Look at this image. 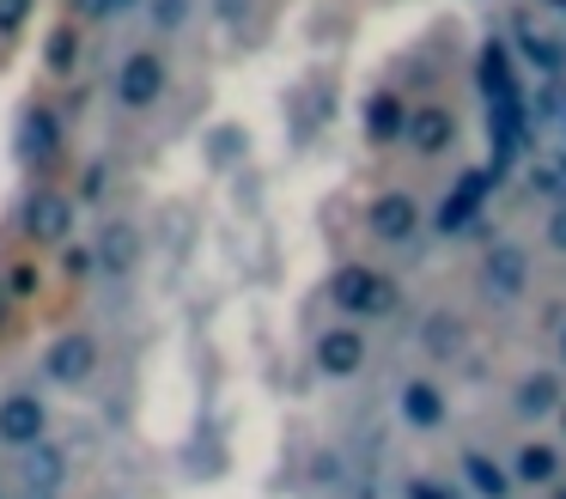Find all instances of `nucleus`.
I'll return each instance as SVG.
<instances>
[{"label":"nucleus","instance_id":"f257e3e1","mask_svg":"<svg viewBox=\"0 0 566 499\" xmlns=\"http://www.w3.org/2000/svg\"><path fill=\"white\" fill-rule=\"evenodd\" d=\"M165 92V55H153V49H135V55L116 67V104L123 110H153Z\"/></svg>","mask_w":566,"mask_h":499},{"label":"nucleus","instance_id":"aec40b11","mask_svg":"<svg viewBox=\"0 0 566 499\" xmlns=\"http://www.w3.org/2000/svg\"><path fill=\"white\" fill-rule=\"evenodd\" d=\"M62 268H67V274H86V268H92V250H86V243H74V250L62 256Z\"/></svg>","mask_w":566,"mask_h":499},{"label":"nucleus","instance_id":"1a4fd4ad","mask_svg":"<svg viewBox=\"0 0 566 499\" xmlns=\"http://www.w3.org/2000/svg\"><path fill=\"white\" fill-rule=\"evenodd\" d=\"M371 231H378L384 243H402L408 231H415V201H408V195H384V201L371 207Z\"/></svg>","mask_w":566,"mask_h":499},{"label":"nucleus","instance_id":"39448f33","mask_svg":"<svg viewBox=\"0 0 566 499\" xmlns=\"http://www.w3.org/2000/svg\"><path fill=\"white\" fill-rule=\"evenodd\" d=\"M92 365H98V341H92L86 329H74V335H62V341L50 347L43 372H50V384H86Z\"/></svg>","mask_w":566,"mask_h":499},{"label":"nucleus","instance_id":"ddd939ff","mask_svg":"<svg viewBox=\"0 0 566 499\" xmlns=\"http://www.w3.org/2000/svg\"><path fill=\"white\" fill-rule=\"evenodd\" d=\"M98 262L104 268H128V262H135V231H123V226L98 231Z\"/></svg>","mask_w":566,"mask_h":499},{"label":"nucleus","instance_id":"6e6552de","mask_svg":"<svg viewBox=\"0 0 566 499\" xmlns=\"http://www.w3.org/2000/svg\"><path fill=\"white\" fill-rule=\"evenodd\" d=\"M55 475H62V450L50 445H31L25 450V469H19V481H25V499H55Z\"/></svg>","mask_w":566,"mask_h":499},{"label":"nucleus","instance_id":"f3484780","mask_svg":"<svg viewBox=\"0 0 566 499\" xmlns=\"http://www.w3.org/2000/svg\"><path fill=\"white\" fill-rule=\"evenodd\" d=\"M415 134H420V146L432 153V146H444V134H451V122H444V116H420V122H415Z\"/></svg>","mask_w":566,"mask_h":499},{"label":"nucleus","instance_id":"423d86ee","mask_svg":"<svg viewBox=\"0 0 566 499\" xmlns=\"http://www.w3.org/2000/svg\"><path fill=\"white\" fill-rule=\"evenodd\" d=\"M359 360H366V335H359V329H329V335H317V365L329 377H354Z\"/></svg>","mask_w":566,"mask_h":499},{"label":"nucleus","instance_id":"20e7f679","mask_svg":"<svg viewBox=\"0 0 566 499\" xmlns=\"http://www.w3.org/2000/svg\"><path fill=\"white\" fill-rule=\"evenodd\" d=\"M335 304H347V311H359V316H384L396 304V292H390V280L371 274V268H347V274L335 280Z\"/></svg>","mask_w":566,"mask_h":499},{"label":"nucleus","instance_id":"9d476101","mask_svg":"<svg viewBox=\"0 0 566 499\" xmlns=\"http://www.w3.org/2000/svg\"><path fill=\"white\" fill-rule=\"evenodd\" d=\"M463 481L475 487L481 499H512V475H505L493 457H481V450H469V457H463Z\"/></svg>","mask_w":566,"mask_h":499},{"label":"nucleus","instance_id":"6ab92c4d","mask_svg":"<svg viewBox=\"0 0 566 499\" xmlns=\"http://www.w3.org/2000/svg\"><path fill=\"white\" fill-rule=\"evenodd\" d=\"M25 7L31 0H0V31H19V24H25Z\"/></svg>","mask_w":566,"mask_h":499},{"label":"nucleus","instance_id":"a211bd4d","mask_svg":"<svg viewBox=\"0 0 566 499\" xmlns=\"http://www.w3.org/2000/svg\"><path fill=\"white\" fill-rule=\"evenodd\" d=\"M408 499H457L444 481H432V475H420V481H408Z\"/></svg>","mask_w":566,"mask_h":499},{"label":"nucleus","instance_id":"4be33fe9","mask_svg":"<svg viewBox=\"0 0 566 499\" xmlns=\"http://www.w3.org/2000/svg\"><path fill=\"white\" fill-rule=\"evenodd\" d=\"M153 12H159V24H177V19H184V0H159Z\"/></svg>","mask_w":566,"mask_h":499},{"label":"nucleus","instance_id":"2eb2a0df","mask_svg":"<svg viewBox=\"0 0 566 499\" xmlns=\"http://www.w3.org/2000/svg\"><path fill=\"white\" fill-rule=\"evenodd\" d=\"M548 402H554V377H530V384L517 389V408L524 414H542Z\"/></svg>","mask_w":566,"mask_h":499},{"label":"nucleus","instance_id":"4468645a","mask_svg":"<svg viewBox=\"0 0 566 499\" xmlns=\"http://www.w3.org/2000/svg\"><path fill=\"white\" fill-rule=\"evenodd\" d=\"M488 280H493V292H517V280H524V262H517L512 250H500L488 262Z\"/></svg>","mask_w":566,"mask_h":499},{"label":"nucleus","instance_id":"f03ea898","mask_svg":"<svg viewBox=\"0 0 566 499\" xmlns=\"http://www.w3.org/2000/svg\"><path fill=\"white\" fill-rule=\"evenodd\" d=\"M43 433H50V414H43V402L31 396V389L0 396V445L31 450V445H43Z\"/></svg>","mask_w":566,"mask_h":499},{"label":"nucleus","instance_id":"b1692460","mask_svg":"<svg viewBox=\"0 0 566 499\" xmlns=\"http://www.w3.org/2000/svg\"><path fill=\"white\" fill-rule=\"evenodd\" d=\"M123 7H135V0H92V12H123Z\"/></svg>","mask_w":566,"mask_h":499},{"label":"nucleus","instance_id":"f8f14e48","mask_svg":"<svg viewBox=\"0 0 566 499\" xmlns=\"http://www.w3.org/2000/svg\"><path fill=\"white\" fill-rule=\"evenodd\" d=\"M517 481L548 487L554 481V450L548 445H524V450H517Z\"/></svg>","mask_w":566,"mask_h":499},{"label":"nucleus","instance_id":"5701e85b","mask_svg":"<svg viewBox=\"0 0 566 499\" xmlns=\"http://www.w3.org/2000/svg\"><path fill=\"white\" fill-rule=\"evenodd\" d=\"M74 55H80V43H74V37H62V43H55V67H67Z\"/></svg>","mask_w":566,"mask_h":499},{"label":"nucleus","instance_id":"7ed1b4c3","mask_svg":"<svg viewBox=\"0 0 566 499\" xmlns=\"http://www.w3.org/2000/svg\"><path fill=\"white\" fill-rule=\"evenodd\" d=\"M25 238L38 243H67L74 238V201L62 189H38L25 201Z\"/></svg>","mask_w":566,"mask_h":499},{"label":"nucleus","instance_id":"412c9836","mask_svg":"<svg viewBox=\"0 0 566 499\" xmlns=\"http://www.w3.org/2000/svg\"><path fill=\"white\" fill-rule=\"evenodd\" d=\"M80 195H86V201H98V195H104V165L86 170V189H80Z\"/></svg>","mask_w":566,"mask_h":499},{"label":"nucleus","instance_id":"393cba45","mask_svg":"<svg viewBox=\"0 0 566 499\" xmlns=\"http://www.w3.org/2000/svg\"><path fill=\"white\" fill-rule=\"evenodd\" d=\"M13 316V292H7V280H0V323Z\"/></svg>","mask_w":566,"mask_h":499},{"label":"nucleus","instance_id":"9b49d317","mask_svg":"<svg viewBox=\"0 0 566 499\" xmlns=\"http://www.w3.org/2000/svg\"><path fill=\"white\" fill-rule=\"evenodd\" d=\"M402 414H408V426H420V433H432V426L444 420V402H439V389H432V384H420V377H415V384L402 389Z\"/></svg>","mask_w":566,"mask_h":499},{"label":"nucleus","instance_id":"dca6fc26","mask_svg":"<svg viewBox=\"0 0 566 499\" xmlns=\"http://www.w3.org/2000/svg\"><path fill=\"white\" fill-rule=\"evenodd\" d=\"M7 292H13V299H31V292H38V268H31V262L7 268Z\"/></svg>","mask_w":566,"mask_h":499},{"label":"nucleus","instance_id":"0eeeda50","mask_svg":"<svg viewBox=\"0 0 566 499\" xmlns=\"http://www.w3.org/2000/svg\"><path fill=\"white\" fill-rule=\"evenodd\" d=\"M55 146H62V122H55V110H25V128H19V153H25V165H50Z\"/></svg>","mask_w":566,"mask_h":499}]
</instances>
